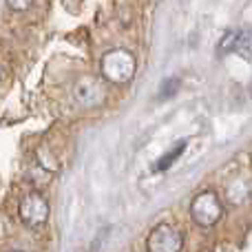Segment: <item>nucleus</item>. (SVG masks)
<instances>
[{
	"mask_svg": "<svg viewBox=\"0 0 252 252\" xmlns=\"http://www.w3.org/2000/svg\"><path fill=\"white\" fill-rule=\"evenodd\" d=\"M9 252H20V250H9Z\"/></svg>",
	"mask_w": 252,
	"mask_h": 252,
	"instance_id": "11",
	"label": "nucleus"
},
{
	"mask_svg": "<svg viewBox=\"0 0 252 252\" xmlns=\"http://www.w3.org/2000/svg\"><path fill=\"white\" fill-rule=\"evenodd\" d=\"M179 89V80H166L164 82V87H161V91H159V97H168V95H173L175 91Z\"/></svg>",
	"mask_w": 252,
	"mask_h": 252,
	"instance_id": "10",
	"label": "nucleus"
},
{
	"mask_svg": "<svg viewBox=\"0 0 252 252\" xmlns=\"http://www.w3.org/2000/svg\"><path fill=\"white\" fill-rule=\"evenodd\" d=\"M135 69H137V60L126 49H111L100 60L102 78L111 84H128L135 75Z\"/></svg>",
	"mask_w": 252,
	"mask_h": 252,
	"instance_id": "1",
	"label": "nucleus"
},
{
	"mask_svg": "<svg viewBox=\"0 0 252 252\" xmlns=\"http://www.w3.org/2000/svg\"><path fill=\"white\" fill-rule=\"evenodd\" d=\"M250 91H252V84H250Z\"/></svg>",
	"mask_w": 252,
	"mask_h": 252,
	"instance_id": "12",
	"label": "nucleus"
},
{
	"mask_svg": "<svg viewBox=\"0 0 252 252\" xmlns=\"http://www.w3.org/2000/svg\"><path fill=\"white\" fill-rule=\"evenodd\" d=\"M33 2L35 0H7V7L11 9V11H27Z\"/></svg>",
	"mask_w": 252,
	"mask_h": 252,
	"instance_id": "9",
	"label": "nucleus"
},
{
	"mask_svg": "<svg viewBox=\"0 0 252 252\" xmlns=\"http://www.w3.org/2000/svg\"><path fill=\"white\" fill-rule=\"evenodd\" d=\"M235 40H237V31H228V33L221 38V42H219V49H221L223 53L235 51Z\"/></svg>",
	"mask_w": 252,
	"mask_h": 252,
	"instance_id": "8",
	"label": "nucleus"
},
{
	"mask_svg": "<svg viewBox=\"0 0 252 252\" xmlns=\"http://www.w3.org/2000/svg\"><path fill=\"white\" fill-rule=\"evenodd\" d=\"M235 53L241 56L244 60H252V29H241L237 31V40H235Z\"/></svg>",
	"mask_w": 252,
	"mask_h": 252,
	"instance_id": "7",
	"label": "nucleus"
},
{
	"mask_svg": "<svg viewBox=\"0 0 252 252\" xmlns=\"http://www.w3.org/2000/svg\"><path fill=\"white\" fill-rule=\"evenodd\" d=\"M73 93H75V100H78L82 106H97L102 100H104V87H102V82L95 78L78 80Z\"/></svg>",
	"mask_w": 252,
	"mask_h": 252,
	"instance_id": "5",
	"label": "nucleus"
},
{
	"mask_svg": "<svg viewBox=\"0 0 252 252\" xmlns=\"http://www.w3.org/2000/svg\"><path fill=\"white\" fill-rule=\"evenodd\" d=\"M184 237L170 223H159L151 230L146 239V252H182Z\"/></svg>",
	"mask_w": 252,
	"mask_h": 252,
	"instance_id": "4",
	"label": "nucleus"
},
{
	"mask_svg": "<svg viewBox=\"0 0 252 252\" xmlns=\"http://www.w3.org/2000/svg\"><path fill=\"white\" fill-rule=\"evenodd\" d=\"M221 215H223V206L219 201L217 192L213 190H201L190 201V217L199 228H213L221 219Z\"/></svg>",
	"mask_w": 252,
	"mask_h": 252,
	"instance_id": "2",
	"label": "nucleus"
},
{
	"mask_svg": "<svg viewBox=\"0 0 252 252\" xmlns=\"http://www.w3.org/2000/svg\"><path fill=\"white\" fill-rule=\"evenodd\" d=\"M18 217L27 228H40L49 219V201L38 190L27 192L18 204Z\"/></svg>",
	"mask_w": 252,
	"mask_h": 252,
	"instance_id": "3",
	"label": "nucleus"
},
{
	"mask_svg": "<svg viewBox=\"0 0 252 252\" xmlns=\"http://www.w3.org/2000/svg\"><path fill=\"white\" fill-rule=\"evenodd\" d=\"M184 151H186V142L182 139V142H177V146H173L164 157H159V159H157L155 164H153V170H155V173H164V170H168L170 166H173L175 161H177L179 157H182V153H184Z\"/></svg>",
	"mask_w": 252,
	"mask_h": 252,
	"instance_id": "6",
	"label": "nucleus"
}]
</instances>
